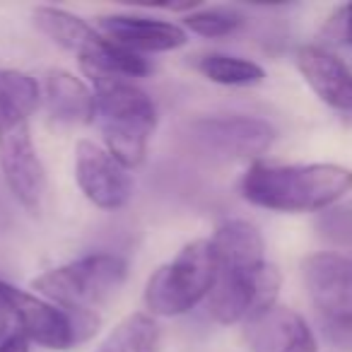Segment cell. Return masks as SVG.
<instances>
[{
  "label": "cell",
  "mask_w": 352,
  "mask_h": 352,
  "mask_svg": "<svg viewBox=\"0 0 352 352\" xmlns=\"http://www.w3.org/2000/svg\"><path fill=\"white\" fill-rule=\"evenodd\" d=\"M0 307L10 314L15 331L22 338L44 345L49 350H73L97 333V314H73L54 302L17 289L0 280Z\"/></svg>",
  "instance_id": "6"
},
{
  "label": "cell",
  "mask_w": 352,
  "mask_h": 352,
  "mask_svg": "<svg viewBox=\"0 0 352 352\" xmlns=\"http://www.w3.org/2000/svg\"><path fill=\"white\" fill-rule=\"evenodd\" d=\"M217 268H256L265 263V244L261 232L246 220H227L210 236Z\"/></svg>",
  "instance_id": "16"
},
{
  "label": "cell",
  "mask_w": 352,
  "mask_h": 352,
  "mask_svg": "<svg viewBox=\"0 0 352 352\" xmlns=\"http://www.w3.org/2000/svg\"><path fill=\"white\" fill-rule=\"evenodd\" d=\"M241 336L251 352H318L309 323L283 304H273L244 321Z\"/></svg>",
  "instance_id": "11"
},
{
  "label": "cell",
  "mask_w": 352,
  "mask_h": 352,
  "mask_svg": "<svg viewBox=\"0 0 352 352\" xmlns=\"http://www.w3.org/2000/svg\"><path fill=\"white\" fill-rule=\"evenodd\" d=\"M34 25L54 44L75 54L82 63L87 78H142L152 70L145 56L133 54L118 44L104 39L82 17L60 8L41 6L34 10Z\"/></svg>",
  "instance_id": "3"
},
{
  "label": "cell",
  "mask_w": 352,
  "mask_h": 352,
  "mask_svg": "<svg viewBox=\"0 0 352 352\" xmlns=\"http://www.w3.org/2000/svg\"><path fill=\"white\" fill-rule=\"evenodd\" d=\"M128 278V263L116 254H89L46 270L32 287L56 307L73 314H94L116 297Z\"/></svg>",
  "instance_id": "4"
},
{
  "label": "cell",
  "mask_w": 352,
  "mask_h": 352,
  "mask_svg": "<svg viewBox=\"0 0 352 352\" xmlns=\"http://www.w3.org/2000/svg\"><path fill=\"white\" fill-rule=\"evenodd\" d=\"M323 230L333 236V239H352V212L350 210H333L328 212L326 217V225Z\"/></svg>",
  "instance_id": "22"
},
{
  "label": "cell",
  "mask_w": 352,
  "mask_h": 352,
  "mask_svg": "<svg viewBox=\"0 0 352 352\" xmlns=\"http://www.w3.org/2000/svg\"><path fill=\"white\" fill-rule=\"evenodd\" d=\"M75 182L89 203L99 210H118L133 196V179L128 169L92 140L75 145Z\"/></svg>",
  "instance_id": "10"
},
{
  "label": "cell",
  "mask_w": 352,
  "mask_h": 352,
  "mask_svg": "<svg viewBox=\"0 0 352 352\" xmlns=\"http://www.w3.org/2000/svg\"><path fill=\"white\" fill-rule=\"evenodd\" d=\"M333 25H336V34L342 36V39L352 46V3H350V6H345V8H340V10L336 12V17H333Z\"/></svg>",
  "instance_id": "23"
},
{
  "label": "cell",
  "mask_w": 352,
  "mask_h": 352,
  "mask_svg": "<svg viewBox=\"0 0 352 352\" xmlns=\"http://www.w3.org/2000/svg\"><path fill=\"white\" fill-rule=\"evenodd\" d=\"M244 25V17L230 8H206V10L188 12L184 17V30L198 34L203 39H220L234 34Z\"/></svg>",
  "instance_id": "19"
},
{
  "label": "cell",
  "mask_w": 352,
  "mask_h": 352,
  "mask_svg": "<svg viewBox=\"0 0 352 352\" xmlns=\"http://www.w3.org/2000/svg\"><path fill=\"white\" fill-rule=\"evenodd\" d=\"M0 352H30V340L22 336H12L0 345Z\"/></svg>",
  "instance_id": "24"
},
{
  "label": "cell",
  "mask_w": 352,
  "mask_h": 352,
  "mask_svg": "<svg viewBox=\"0 0 352 352\" xmlns=\"http://www.w3.org/2000/svg\"><path fill=\"white\" fill-rule=\"evenodd\" d=\"M318 328H321V336L333 347H338L342 352H352V314L318 316Z\"/></svg>",
  "instance_id": "21"
},
{
  "label": "cell",
  "mask_w": 352,
  "mask_h": 352,
  "mask_svg": "<svg viewBox=\"0 0 352 352\" xmlns=\"http://www.w3.org/2000/svg\"><path fill=\"white\" fill-rule=\"evenodd\" d=\"M97 97V118L107 150L126 169L145 162L157 131V109L152 99L128 80L89 78Z\"/></svg>",
  "instance_id": "2"
},
{
  "label": "cell",
  "mask_w": 352,
  "mask_h": 352,
  "mask_svg": "<svg viewBox=\"0 0 352 352\" xmlns=\"http://www.w3.org/2000/svg\"><path fill=\"white\" fill-rule=\"evenodd\" d=\"M280 283V270L268 261L256 268H217L215 283L206 299L208 314L222 326L244 323L273 307Z\"/></svg>",
  "instance_id": "8"
},
{
  "label": "cell",
  "mask_w": 352,
  "mask_h": 352,
  "mask_svg": "<svg viewBox=\"0 0 352 352\" xmlns=\"http://www.w3.org/2000/svg\"><path fill=\"white\" fill-rule=\"evenodd\" d=\"M94 352H160V326L150 314H128Z\"/></svg>",
  "instance_id": "17"
},
{
  "label": "cell",
  "mask_w": 352,
  "mask_h": 352,
  "mask_svg": "<svg viewBox=\"0 0 352 352\" xmlns=\"http://www.w3.org/2000/svg\"><path fill=\"white\" fill-rule=\"evenodd\" d=\"M297 68L321 102L338 111H352V70L323 46H302Z\"/></svg>",
  "instance_id": "14"
},
{
  "label": "cell",
  "mask_w": 352,
  "mask_h": 352,
  "mask_svg": "<svg viewBox=\"0 0 352 352\" xmlns=\"http://www.w3.org/2000/svg\"><path fill=\"white\" fill-rule=\"evenodd\" d=\"M46 107L58 123L87 126L97 118L94 92L68 70H49L46 75Z\"/></svg>",
  "instance_id": "15"
},
{
  "label": "cell",
  "mask_w": 352,
  "mask_h": 352,
  "mask_svg": "<svg viewBox=\"0 0 352 352\" xmlns=\"http://www.w3.org/2000/svg\"><path fill=\"white\" fill-rule=\"evenodd\" d=\"M198 73L215 85L225 87H251L263 82L265 70L249 58L230 54H208L198 60Z\"/></svg>",
  "instance_id": "18"
},
{
  "label": "cell",
  "mask_w": 352,
  "mask_h": 352,
  "mask_svg": "<svg viewBox=\"0 0 352 352\" xmlns=\"http://www.w3.org/2000/svg\"><path fill=\"white\" fill-rule=\"evenodd\" d=\"M215 275L217 265L210 239H196L147 278L142 302L150 316H182L208 299Z\"/></svg>",
  "instance_id": "5"
},
{
  "label": "cell",
  "mask_w": 352,
  "mask_h": 352,
  "mask_svg": "<svg viewBox=\"0 0 352 352\" xmlns=\"http://www.w3.org/2000/svg\"><path fill=\"white\" fill-rule=\"evenodd\" d=\"M191 133L196 145L217 160H254L275 140V128L254 116L201 118L191 126Z\"/></svg>",
  "instance_id": "9"
},
{
  "label": "cell",
  "mask_w": 352,
  "mask_h": 352,
  "mask_svg": "<svg viewBox=\"0 0 352 352\" xmlns=\"http://www.w3.org/2000/svg\"><path fill=\"white\" fill-rule=\"evenodd\" d=\"M304 287L316 316L352 314V261L340 254H314L302 263Z\"/></svg>",
  "instance_id": "13"
},
{
  "label": "cell",
  "mask_w": 352,
  "mask_h": 352,
  "mask_svg": "<svg viewBox=\"0 0 352 352\" xmlns=\"http://www.w3.org/2000/svg\"><path fill=\"white\" fill-rule=\"evenodd\" d=\"M0 92L30 116L39 107V85L22 70H0Z\"/></svg>",
  "instance_id": "20"
},
{
  "label": "cell",
  "mask_w": 352,
  "mask_h": 352,
  "mask_svg": "<svg viewBox=\"0 0 352 352\" xmlns=\"http://www.w3.org/2000/svg\"><path fill=\"white\" fill-rule=\"evenodd\" d=\"M0 169L15 201L32 215L46 196V171L30 131V113L0 92Z\"/></svg>",
  "instance_id": "7"
},
{
  "label": "cell",
  "mask_w": 352,
  "mask_h": 352,
  "mask_svg": "<svg viewBox=\"0 0 352 352\" xmlns=\"http://www.w3.org/2000/svg\"><path fill=\"white\" fill-rule=\"evenodd\" d=\"M97 32L133 54H164L186 46L188 32L166 20H152L140 15H102L97 17Z\"/></svg>",
  "instance_id": "12"
},
{
  "label": "cell",
  "mask_w": 352,
  "mask_h": 352,
  "mask_svg": "<svg viewBox=\"0 0 352 352\" xmlns=\"http://www.w3.org/2000/svg\"><path fill=\"white\" fill-rule=\"evenodd\" d=\"M241 196L273 212H318L352 191V171L340 164H265L241 176Z\"/></svg>",
  "instance_id": "1"
}]
</instances>
